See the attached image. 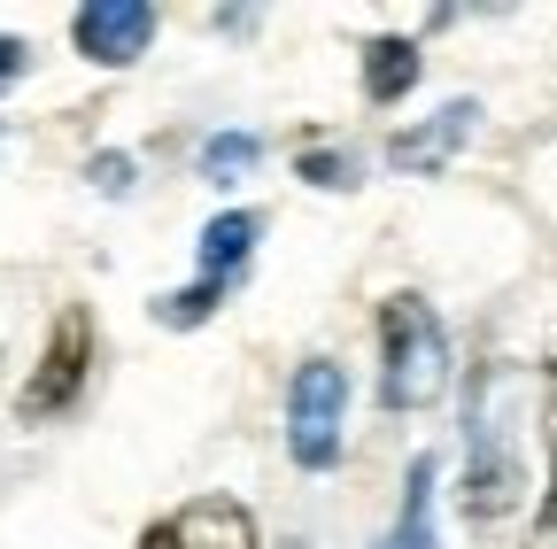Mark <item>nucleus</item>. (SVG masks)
<instances>
[{"mask_svg": "<svg viewBox=\"0 0 557 549\" xmlns=\"http://www.w3.org/2000/svg\"><path fill=\"white\" fill-rule=\"evenodd\" d=\"M496 395H504V364H480L472 387H465V526L496 534L519 496H527V464H519V441L511 426L496 419Z\"/></svg>", "mask_w": 557, "mask_h": 549, "instance_id": "nucleus-1", "label": "nucleus"}, {"mask_svg": "<svg viewBox=\"0 0 557 549\" xmlns=\"http://www.w3.org/2000/svg\"><path fill=\"white\" fill-rule=\"evenodd\" d=\"M449 387V333L426 295H387L380 302V402L387 410H426Z\"/></svg>", "mask_w": 557, "mask_h": 549, "instance_id": "nucleus-2", "label": "nucleus"}, {"mask_svg": "<svg viewBox=\"0 0 557 549\" xmlns=\"http://www.w3.org/2000/svg\"><path fill=\"white\" fill-rule=\"evenodd\" d=\"M86 379H94V317H86V302H70V310L47 325V349H39V364H32L24 395H16V419H24V426L62 419V410L86 395Z\"/></svg>", "mask_w": 557, "mask_h": 549, "instance_id": "nucleus-3", "label": "nucleus"}, {"mask_svg": "<svg viewBox=\"0 0 557 549\" xmlns=\"http://www.w3.org/2000/svg\"><path fill=\"white\" fill-rule=\"evenodd\" d=\"M341 410H348V372L333 357H310L287 387V457L302 472H333L341 457Z\"/></svg>", "mask_w": 557, "mask_h": 549, "instance_id": "nucleus-4", "label": "nucleus"}, {"mask_svg": "<svg viewBox=\"0 0 557 549\" xmlns=\"http://www.w3.org/2000/svg\"><path fill=\"white\" fill-rule=\"evenodd\" d=\"M139 549H263V534H256V511H248V503H233V496H194V503H178L171 519H156Z\"/></svg>", "mask_w": 557, "mask_h": 549, "instance_id": "nucleus-5", "label": "nucleus"}, {"mask_svg": "<svg viewBox=\"0 0 557 549\" xmlns=\"http://www.w3.org/2000/svg\"><path fill=\"white\" fill-rule=\"evenodd\" d=\"M70 39H78L86 62H101V71H124V62L148 54L156 9H148V0H86V9L70 16Z\"/></svg>", "mask_w": 557, "mask_h": 549, "instance_id": "nucleus-6", "label": "nucleus"}, {"mask_svg": "<svg viewBox=\"0 0 557 549\" xmlns=\"http://www.w3.org/2000/svg\"><path fill=\"white\" fill-rule=\"evenodd\" d=\"M472 124H480V101H449L442 116L395 132V140H387V171H403V178H434V171L472 140Z\"/></svg>", "mask_w": 557, "mask_h": 549, "instance_id": "nucleus-7", "label": "nucleus"}, {"mask_svg": "<svg viewBox=\"0 0 557 549\" xmlns=\"http://www.w3.org/2000/svg\"><path fill=\"white\" fill-rule=\"evenodd\" d=\"M256 240H263V217H256V210L209 217V225H201V279H209V287H233L240 263L256 255Z\"/></svg>", "mask_w": 557, "mask_h": 549, "instance_id": "nucleus-8", "label": "nucleus"}, {"mask_svg": "<svg viewBox=\"0 0 557 549\" xmlns=\"http://www.w3.org/2000/svg\"><path fill=\"white\" fill-rule=\"evenodd\" d=\"M372 549H434V457H410L403 472V511Z\"/></svg>", "mask_w": 557, "mask_h": 549, "instance_id": "nucleus-9", "label": "nucleus"}, {"mask_svg": "<svg viewBox=\"0 0 557 549\" xmlns=\"http://www.w3.org/2000/svg\"><path fill=\"white\" fill-rule=\"evenodd\" d=\"M418 71H426V62H418V47L410 39H364V101H403L410 86H418Z\"/></svg>", "mask_w": 557, "mask_h": 549, "instance_id": "nucleus-10", "label": "nucleus"}, {"mask_svg": "<svg viewBox=\"0 0 557 549\" xmlns=\"http://www.w3.org/2000/svg\"><path fill=\"white\" fill-rule=\"evenodd\" d=\"M542 441H549V479H542V511L527 526V549H557V364H542Z\"/></svg>", "mask_w": 557, "mask_h": 549, "instance_id": "nucleus-11", "label": "nucleus"}, {"mask_svg": "<svg viewBox=\"0 0 557 549\" xmlns=\"http://www.w3.org/2000/svg\"><path fill=\"white\" fill-rule=\"evenodd\" d=\"M256 155H263L256 132H209V140H201V178L209 186H233V178L256 171Z\"/></svg>", "mask_w": 557, "mask_h": 549, "instance_id": "nucleus-12", "label": "nucleus"}, {"mask_svg": "<svg viewBox=\"0 0 557 549\" xmlns=\"http://www.w3.org/2000/svg\"><path fill=\"white\" fill-rule=\"evenodd\" d=\"M295 178H310V186H325V194H348L364 178V163L348 155V148H333V140H310L302 155H295Z\"/></svg>", "mask_w": 557, "mask_h": 549, "instance_id": "nucleus-13", "label": "nucleus"}, {"mask_svg": "<svg viewBox=\"0 0 557 549\" xmlns=\"http://www.w3.org/2000/svg\"><path fill=\"white\" fill-rule=\"evenodd\" d=\"M218 302H225V287L194 279V287H178V295H156V325H171V333H186V325H209V317H218Z\"/></svg>", "mask_w": 557, "mask_h": 549, "instance_id": "nucleus-14", "label": "nucleus"}, {"mask_svg": "<svg viewBox=\"0 0 557 549\" xmlns=\"http://www.w3.org/2000/svg\"><path fill=\"white\" fill-rule=\"evenodd\" d=\"M86 178H94L101 194H132V178H139V171H132V155H94V163H86Z\"/></svg>", "mask_w": 557, "mask_h": 549, "instance_id": "nucleus-15", "label": "nucleus"}, {"mask_svg": "<svg viewBox=\"0 0 557 549\" xmlns=\"http://www.w3.org/2000/svg\"><path fill=\"white\" fill-rule=\"evenodd\" d=\"M24 71V39H9V32H0V86H9Z\"/></svg>", "mask_w": 557, "mask_h": 549, "instance_id": "nucleus-16", "label": "nucleus"}, {"mask_svg": "<svg viewBox=\"0 0 557 549\" xmlns=\"http://www.w3.org/2000/svg\"><path fill=\"white\" fill-rule=\"evenodd\" d=\"M287 549H310V541H287Z\"/></svg>", "mask_w": 557, "mask_h": 549, "instance_id": "nucleus-17", "label": "nucleus"}]
</instances>
